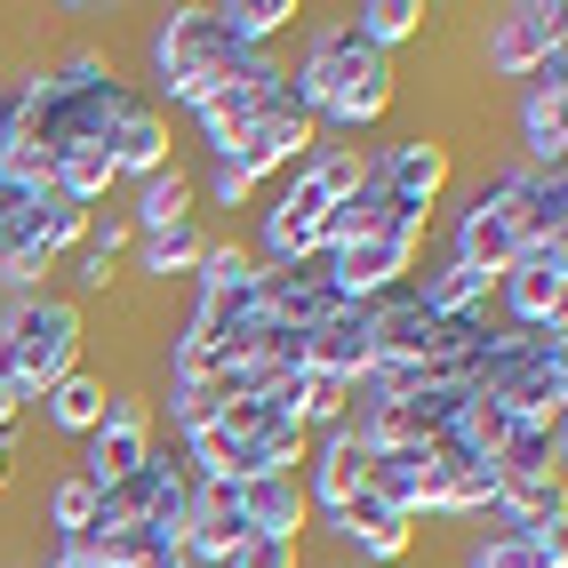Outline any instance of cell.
<instances>
[{"instance_id": "cell-1", "label": "cell", "mask_w": 568, "mask_h": 568, "mask_svg": "<svg viewBox=\"0 0 568 568\" xmlns=\"http://www.w3.org/2000/svg\"><path fill=\"white\" fill-rule=\"evenodd\" d=\"M233 41H224V24L209 0H193V9H161L153 32H144V97H153L169 121L176 112H201L216 89H224V72H233Z\"/></svg>"}, {"instance_id": "cell-2", "label": "cell", "mask_w": 568, "mask_h": 568, "mask_svg": "<svg viewBox=\"0 0 568 568\" xmlns=\"http://www.w3.org/2000/svg\"><path fill=\"white\" fill-rule=\"evenodd\" d=\"M0 345H9V376H17V393H24V408L41 400L57 376H72L89 353V313H81V296H64V288H49V296H17V305H0Z\"/></svg>"}, {"instance_id": "cell-3", "label": "cell", "mask_w": 568, "mask_h": 568, "mask_svg": "<svg viewBox=\"0 0 568 568\" xmlns=\"http://www.w3.org/2000/svg\"><path fill=\"white\" fill-rule=\"evenodd\" d=\"M72 448H81V457H72V473H81L89 488L129 480V473L161 448L153 393H144V385H112V393H104V416H97V433H89V440H72Z\"/></svg>"}, {"instance_id": "cell-4", "label": "cell", "mask_w": 568, "mask_h": 568, "mask_svg": "<svg viewBox=\"0 0 568 568\" xmlns=\"http://www.w3.org/2000/svg\"><path fill=\"white\" fill-rule=\"evenodd\" d=\"M328 184L296 161L273 193H264V209H256V233H248V248H256V264H296V256H321V233H328Z\"/></svg>"}, {"instance_id": "cell-5", "label": "cell", "mask_w": 568, "mask_h": 568, "mask_svg": "<svg viewBox=\"0 0 568 568\" xmlns=\"http://www.w3.org/2000/svg\"><path fill=\"white\" fill-rule=\"evenodd\" d=\"M433 248V224H393V233L376 241H353V248H328V281L345 305H385L416 281V264Z\"/></svg>"}, {"instance_id": "cell-6", "label": "cell", "mask_w": 568, "mask_h": 568, "mask_svg": "<svg viewBox=\"0 0 568 568\" xmlns=\"http://www.w3.org/2000/svg\"><path fill=\"white\" fill-rule=\"evenodd\" d=\"M488 313H497V328H568V241L520 248L497 273Z\"/></svg>"}, {"instance_id": "cell-7", "label": "cell", "mask_w": 568, "mask_h": 568, "mask_svg": "<svg viewBox=\"0 0 568 568\" xmlns=\"http://www.w3.org/2000/svg\"><path fill=\"white\" fill-rule=\"evenodd\" d=\"M568 49V9L560 0H513V9L488 17L480 32V72L488 81H528L545 57Z\"/></svg>"}, {"instance_id": "cell-8", "label": "cell", "mask_w": 568, "mask_h": 568, "mask_svg": "<svg viewBox=\"0 0 568 568\" xmlns=\"http://www.w3.org/2000/svg\"><path fill=\"white\" fill-rule=\"evenodd\" d=\"M321 537L345 552V560H361V568H400L408 552H416V520L408 513H393L376 488H361V497H345L328 520H313Z\"/></svg>"}, {"instance_id": "cell-9", "label": "cell", "mask_w": 568, "mask_h": 568, "mask_svg": "<svg viewBox=\"0 0 568 568\" xmlns=\"http://www.w3.org/2000/svg\"><path fill=\"white\" fill-rule=\"evenodd\" d=\"M513 121H520V169H568V49L520 81Z\"/></svg>"}, {"instance_id": "cell-10", "label": "cell", "mask_w": 568, "mask_h": 568, "mask_svg": "<svg viewBox=\"0 0 568 568\" xmlns=\"http://www.w3.org/2000/svg\"><path fill=\"white\" fill-rule=\"evenodd\" d=\"M368 440L353 433V425H336V433H313V448H305V473H296V480H305V505H313V520H328L336 505H345V497H361V488H368Z\"/></svg>"}, {"instance_id": "cell-11", "label": "cell", "mask_w": 568, "mask_h": 568, "mask_svg": "<svg viewBox=\"0 0 568 568\" xmlns=\"http://www.w3.org/2000/svg\"><path fill=\"white\" fill-rule=\"evenodd\" d=\"M104 153H112V176H121V184H144L153 169H169V161H176V121H169V112L136 89V104L121 112V121H112Z\"/></svg>"}, {"instance_id": "cell-12", "label": "cell", "mask_w": 568, "mask_h": 568, "mask_svg": "<svg viewBox=\"0 0 568 568\" xmlns=\"http://www.w3.org/2000/svg\"><path fill=\"white\" fill-rule=\"evenodd\" d=\"M313 144H321V129L305 121V112H273V121H256V129L233 144V153H224V169H241V176L256 184V193H264V184L288 176L296 161L313 153Z\"/></svg>"}, {"instance_id": "cell-13", "label": "cell", "mask_w": 568, "mask_h": 568, "mask_svg": "<svg viewBox=\"0 0 568 568\" xmlns=\"http://www.w3.org/2000/svg\"><path fill=\"white\" fill-rule=\"evenodd\" d=\"M376 305H336L321 328H305V368L313 376H336V385H353V376H368L376 361Z\"/></svg>"}, {"instance_id": "cell-14", "label": "cell", "mask_w": 568, "mask_h": 568, "mask_svg": "<svg viewBox=\"0 0 568 568\" xmlns=\"http://www.w3.org/2000/svg\"><path fill=\"white\" fill-rule=\"evenodd\" d=\"M121 216H129V233H136V241H153V233H169V224L201 216V169H193V161L176 153L169 169H153V176L136 184Z\"/></svg>"}, {"instance_id": "cell-15", "label": "cell", "mask_w": 568, "mask_h": 568, "mask_svg": "<svg viewBox=\"0 0 568 568\" xmlns=\"http://www.w3.org/2000/svg\"><path fill=\"white\" fill-rule=\"evenodd\" d=\"M241 520H248V537H313L305 480H296V473H256V480H241Z\"/></svg>"}, {"instance_id": "cell-16", "label": "cell", "mask_w": 568, "mask_h": 568, "mask_svg": "<svg viewBox=\"0 0 568 568\" xmlns=\"http://www.w3.org/2000/svg\"><path fill=\"white\" fill-rule=\"evenodd\" d=\"M465 568H568V528H473Z\"/></svg>"}, {"instance_id": "cell-17", "label": "cell", "mask_w": 568, "mask_h": 568, "mask_svg": "<svg viewBox=\"0 0 568 568\" xmlns=\"http://www.w3.org/2000/svg\"><path fill=\"white\" fill-rule=\"evenodd\" d=\"M513 224H520V248L568 241V169H520V184H513Z\"/></svg>"}, {"instance_id": "cell-18", "label": "cell", "mask_w": 568, "mask_h": 568, "mask_svg": "<svg viewBox=\"0 0 568 568\" xmlns=\"http://www.w3.org/2000/svg\"><path fill=\"white\" fill-rule=\"evenodd\" d=\"M104 393H112V376L81 361L72 376H57V385H49L41 400H32V408H41V425H49V433H64V440H89V433H97V416H104Z\"/></svg>"}, {"instance_id": "cell-19", "label": "cell", "mask_w": 568, "mask_h": 568, "mask_svg": "<svg viewBox=\"0 0 568 568\" xmlns=\"http://www.w3.org/2000/svg\"><path fill=\"white\" fill-rule=\"evenodd\" d=\"M201 248H209V224L201 216H184V224H169V233H153V241H136L129 256V273L144 281V288H176V281H193V264H201Z\"/></svg>"}, {"instance_id": "cell-20", "label": "cell", "mask_w": 568, "mask_h": 568, "mask_svg": "<svg viewBox=\"0 0 568 568\" xmlns=\"http://www.w3.org/2000/svg\"><path fill=\"white\" fill-rule=\"evenodd\" d=\"M488 465H497V488L505 480H568V425H513V440Z\"/></svg>"}, {"instance_id": "cell-21", "label": "cell", "mask_w": 568, "mask_h": 568, "mask_svg": "<svg viewBox=\"0 0 568 568\" xmlns=\"http://www.w3.org/2000/svg\"><path fill=\"white\" fill-rule=\"evenodd\" d=\"M216 24H224V41L233 49H281V32L305 17L296 0H209Z\"/></svg>"}, {"instance_id": "cell-22", "label": "cell", "mask_w": 568, "mask_h": 568, "mask_svg": "<svg viewBox=\"0 0 568 568\" xmlns=\"http://www.w3.org/2000/svg\"><path fill=\"white\" fill-rule=\"evenodd\" d=\"M425 24H433L425 0H361V9H353V32H361V41H368L376 57H400Z\"/></svg>"}, {"instance_id": "cell-23", "label": "cell", "mask_w": 568, "mask_h": 568, "mask_svg": "<svg viewBox=\"0 0 568 568\" xmlns=\"http://www.w3.org/2000/svg\"><path fill=\"white\" fill-rule=\"evenodd\" d=\"M193 296H233V288H256V248L241 233H209L201 264H193V281H184Z\"/></svg>"}, {"instance_id": "cell-24", "label": "cell", "mask_w": 568, "mask_h": 568, "mask_svg": "<svg viewBox=\"0 0 568 568\" xmlns=\"http://www.w3.org/2000/svg\"><path fill=\"white\" fill-rule=\"evenodd\" d=\"M89 520H97V488H89L81 473H57V480L41 488V528H49V545H81Z\"/></svg>"}, {"instance_id": "cell-25", "label": "cell", "mask_w": 568, "mask_h": 568, "mask_svg": "<svg viewBox=\"0 0 568 568\" xmlns=\"http://www.w3.org/2000/svg\"><path fill=\"white\" fill-rule=\"evenodd\" d=\"M81 545H89L97 568H169V560H176V545L153 537L144 520H136V528H104V537H81Z\"/></svg>"}, {"instance_id": "cell-26", "label": "cell", "mask_w": 568, "mask_h": 568, "mask_svg": "<svg viewBox=\"0 0 568 568\" xmlns=\"http://www.w3.org/2000/svg\"><path fill=\"white\" fill-rule=\"evenodd\" d=\"M224 568H313V537H241Z\"/></svg>"}, {"instance_id": "cell-27", "label": "cell", "mask_w": 568, "mask_h": 568, "mask_svg": "<svg viewBox=\"0 0 568 568\" xmlns=\"http://www.w3.org/2000/svg\"><path fill=\"white\" fill-rule=\"evenodd\" d=\"M248 201H256V184L241 169H224V161L201 169V209H248Z\"/></svg>"}, {"instance_id": "cell-28", "label": "cell", "mask_w": 568, "mask_h": 568, "mask_svg": "<svg viewBox=\"0 0 568 568\" xmlns=\"http://www.w3.org/2000/svg\"><path fill=\"white\" fill-rule=\"evenodd\" d=\"M64 273H72V288H81V296H112V281H121V256L81 248V256H64Z\"/></svg>"}, {"instance_id": "cell-29", "label": "cell", "mask_w": 568, "mask_h": 568, "mask_svg": "<svg viewBox=\"0 0 568 568\" xmlns=\"http://www.w3.org/2000/svg\"><path fill=\"white\" fill-rule=\"evenodd\" d=\"M81 248H97V256H129V248H136V233H129V216H121V209H97Z\"/></svg>"}, {"instance_id": "cell-30", "label": "cell", "mask_w": 568, "mask_h": 568, "mask_svg": "<svg viewBox=\"0 0 568 568\" xmlns=\"http://www.w3.org/2000/svg\"><path fill=\"white\" fill-rule=\"evenodd\" d=\"M24 568H97L89 545H41V560H24Z\"/></svg>"}, {"instance_id": "cell-31", "label": "cell", "mask_w": 568, "mask_h": 568, "mask_svg": "<svg viewBox=\"0 0 568 568\" xmlns=\"http://www.w3.org/2000/svg\"><path fill=\"white\" fill-rule=\"evenodd\" d=\"M17 448H24V425H17V433H0V497L17 488Z\"/></svg>"}, {"instance_id": "cell-32", "label": "cell", "mask_w": 568, "mask_h": 568, "mask_svg": "<svg viewBox=\"0 0 568 568\" xmlns=\"http://www.w3.org/2000/svg\"><path fill=\"white\" fill-rule=\"evenodd\" d=\"M17 425H24V408H17V400H0V433H17Z\"/></svg>"}, {"instance_id": "cell-33", "label": "cell", "mask_w": 568, "mask_h": 568, "mask_svg": "<svg viewBox=\"0 0 568 568\" xmlns=\"http://www.w3.org/2000/svg\"><path fill=\"white\" fill-rule=\"evenodd\" d=\"M345 568H361V560H345Z\"/></svg>"}]
</instances>
